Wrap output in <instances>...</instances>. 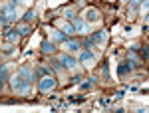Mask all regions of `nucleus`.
<instances>
[{"mask_svg": "<svg viewBox=\"0 0 149 113\" xmlns=\"http://www.w3.org/2000/svg\"><path fill=\"white\" fill-rule=\"evenodd\" d=\"M62 48H66L68 52H80V42H76V40H66V42H62Z\"/></svg>", "mask_w": 149, "mask_h": 113, "instance_id": "obj_10", "label": "nucleus"}, {"mask_svg": "<svg viewBox=\"0 0 149 113\" xmlns=\"http://www.w3.org/2000/svg\"><path fill=\"white\" fill-rule=\"evenodd\" d=\"M38 76H40V78L50 76V68H44V66H42V68H38Z\"/></svg>", "mask_w": 149, "mask_h": 113, "instance_id": "obj_18", "label": "nucleus"}, {"mask_svg": "<svg viewBox=\"0 0 149 113\" xmlns=\"http://www.w3.org/2000/svg\"><path fill=\"white\" fill-rule=\"evenodd\" d=\"M8 38V42H12V44H18V40H20V34L18 32H10V34L6 36Z\"/></svg>", "mask_w": 149, "mask_h": 113, "instance_id": "obj_15", "label": "nucleus"}, {"mask_svg": "<svg viewBox=\"0 0 149 113\" xmlns=\"http://www.w3.org/2000/svg\"><path fill=\"white\" fill-rule=\"evenodd\" d=\"M62 0H50V6H56V4H60Z\"/></svg>", "mask_w": 149, "mask_h": 113, "instance_id": "obj_23", "label": "nucleus"}, {"mask_svg": "<svg viewBox=\"0 0 149 113\" xmlns=\"http://www.w3.org/2000/svg\"><path fill=\"white\" fill-rule=\"evenodd\" d=\"M30 30H32V28H30V24H20V26L16 28V32H18L20 36H26V34H30Z\"/></svg>", "mask_w": 149, "mask_h": 113, "instance_id": "obj_13", "label": "nucleus"}, {"mask_svg": "<svg viewBox=\"0 0 149 113\" xmlns=\"http://www.w3.org/2000/svg\"><path fill=\"white\" fill-rule=\"evenodd\" d=\"M52 68L56 69L58 73H64V68L60 66V60H54V62H52Z\"/></svg>", "mask_w": 149, "mask_h": 113, "instance_id": "obj_17", "label": "nucleus"}, {"mask_svg": "<svg viewBox=\"0 0 149 113\" xmlns=\"http://www.w3.org/2000/svg\"><path fill=\"white\" fill-rule=\"evenodd\" d=\"M56 87V79L52 78V76H44V78L40 79V91L42 93H48V91H52Z\"/></svg>", "mask_w": 149, "mask_h": 113, "instance_id": "obj_2", "label": "nucleus"}, {"mask_svg": "<svg viewBox=\"0 0 149 113\" xmlns=\"http://www.w3.org/2000/svg\"><path fill=\"white\" fill-rule=\"evenodd\" d=\"M2 54H6V56H10V54H14V44L12 42H8V44L2 46Z\"/></svg>", "mask_w": 149, "mask_h": 113, "instance_id": "obj_14", "label": "nucleus"}, {"mask_svg": "<svg viewBox=\"0 0 149 113\" xmlns=\"http://www.w3.org/2000/svg\"><path fill=\"white\" fill-rule=\"evenodd\" d=\"M32 79H34V73L30 68H20L18 73L12 78V89L16 93H28L30 87H32Z\"/></svg>", "mask_w": 149, "mask_h": 113, "instance_id": "obj_1", "label": "nucleus"}, {"mask_svg": "<svg viewBox=\"0 0 149 113\" xmlns=\"http://www.w3.org/2000/svg\"><path fill=\"white\" fill-rule=\"evenodd\" d=\"M139 4H141V0H129V6H131V8H135Z\"/></svg>", "mask_w": 149, "mask_h": 113, "instance_id": "obj_21", "label": "nucleus"}, {"mask_svg": "<svg viewBox=\"0 0 149 113\" xmlns=\"http://www.w3.org/2000/svg\"><path fill=\"white\" fill-rule=\"evenodd\" d=\"M24 20H26V24L34 22V20H36V12L34 10H28V12H26V16H24Z\"/></svg>", "mask_w": 149, "mask_h": 113, "instance_id": "obj_16", "label": "nucleus"}, {"mask_svg": "<svg viewBox=\"0 0 149 113\" xmlns=\"http://www.w3.org/2000/svg\"><path fill=\"white\" fill-rule=\"evenodd\" d=\"M42 52L44 54H54L56 52V46H54V42H42Z\"/></svg>", "mask_w": 149, "mask_h": 113, "instance_id": "obj_12", "label": "nucleus"}, {"mask_svg": "<svg viewBox=\"0 0 149 113\" xmlns=\"http://www.w3.org/2000/svg\"><path fill=\"white\" fill-rule=\"evenodd\" d=\"M2 87H4V83H2V79H0V91H2Z\"/></svg>", "mask_w": 149, "mask_h": 113, "instance_id": "obj_24", "label": "nucleus"}, {"mask_svg": "<svg viewBox=\"0 0 149 113\" xmlns=\"http://www.w3.org/2000/svg\"><path fill=\"white\" fill-rule=\"evenodd\" d=\"M64 16H66V18H74V8H66V10H64Z\"/></svg>", "mask_w": 149, "mask_h": 113, "instance_id": "obj_19", "label": "nucleus"}, {"mask_svg": "<svg viewBox=\"0 0 149 113\" xmlns=\"http://www.w3.org/2000/svg\"><path fill=\"white\" fill-rule=\"evenodd\" d=\"M131 69H133V64H131V62H123V64H119V68H117V73L123 78V76H125V73H129Z\"/></svg>", "mask_w": 149, "mask_h": 113, "instance_id": "obj_11", "label": "nucleus"}, {"mask_svg": "<svg viewBox=\"0 0 149 113\" xmlns=\"http://www.w3.org/2000/svg\"><path fill=\"white\" fill-rule=\"evenodd\" d=\"M90 40H92L93 44H103V42L107 40V32H105V30H100V32H93Z\"/></svg>", "mask_w": 149, "mask_h": 113, "instance_id": "obj_9", "label": "nucleus"}, {"mask_svg": "<svg viewBox=\"0 0 149 113\" xmlns=\"http://www.w3.org/2000/svg\"><path fill=\"white\" fill-rule=\"evenodd\" d=\"M74 28H76V32H80V34H88V32H90V26L84 22L81 18H74Z\"/></svg>", "mask_w": 149, "mask_h": 113, "instance_id": "obj_8", "label": "nucleus"}, {"mask_svg": "<svg viewBox=\"0 0 149 113\" xmlns=\"http://www.w3.org/2000/svg\"><path fill=\"white\" fill-rule=\"evenodd\" d=\"M102 76H103V79H109V71H107V66H103V68H102Z\"/></svg>", "mask_w": 149, "mask_h": 113, "instance_id": "obj_20", "label": "nucleus"}, {"mask_svg": "<svg viewBox=\"0 0 149 113\" xmlns=\"http://www.w3.org/2000/svg\"><path fill=\"white\" fill-rule=\"evenodd\" d=\"M80 62H84V66H86V68H93V64H95L93 54L90 52V50H84V52H80Z\"/></svg>", "mask_w": 149, "mask_h": 113, "instance_id": "obj_5", "label": "nucleus"}, {"mask_svg": "<svg viewBox=\"0 0 149 113\" xmlns=\"http://www.w3.org/2000/svg\"><path fill=\"white\" fill-rule=\"evenodd\" d=\"M60 64H64V68H68V69H76L80 62L74 56H70V54H62V56H60Z\"/></svg>", "mask_w": 149, "mask_h": 113, "instance_id": "obj_3", "label": "nucleus"}, {"mask_svg": "<svg viewBox=\"0 0 149 113\" xmlns=\"http://www.w3.org/2000/svg\"><path fill=\"white\" fill-rule=\"evenodd\" d=\"M58 28L64 32L66 36H72V34H76V28H74V24H70V22H64V20H58Z\"/></svg>", "mask_w": 149, "mask_h": 113, "instance_id": "obj_7", "label": "nucleus"}, {"mask_svg": "<svg viewBox=\"0 0 149 113\" xmlns=\"http://www.w3.org/2000/svg\"><path fill=\"white\" fill-rule=\"evenodd\" d=\"M141 56H143V60H145V58H147V48H145V46H143V48H141Z\"/></svg>", "mask_w": 149, "mask_h": 113, "instance_id": "obj_22", "label": "nucleus"}, {"mask_svg": "<svg viewBox=\"0 0 149 113\" xmlns=\"http://www.w3.org/2000/svg\"><path fill=\"white\" fill-rule=\"evenodd\" d=\"M48 36H50V40L52 42H66V34L62 32V30H56V28H46Z\"/></svg>", "mask_w": 149, "mask_h": 113, "instance_id": "obj_4", "label": "nucleus"}, {"mask_svg": "<svg viewBox=\"0 0 149 113\" xmlns=\"http://www.w3.org/2000/svg\"><path fill=\"white\" fill-rule=\"evenodd\" d=\"M84 16H86V20H88V22H100V18H102V12L97 10V8H86Z\"/></svg>", "mask_w": 149, "mask_h": 113, "instance_id": "obj_6", "label": "nucleus"}]
</instances>
